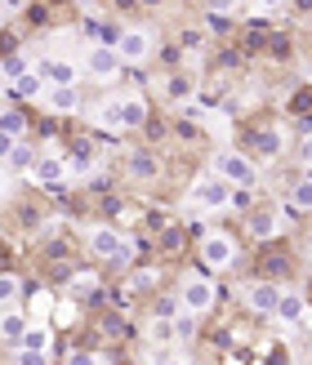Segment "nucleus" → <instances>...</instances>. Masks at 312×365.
<instances>
[{
  "instance_id": "obj_29",
  "label": "nucleus",
  "mask_w": 312,
  "mask_h": 365,
  "mask_svg": "<svg viewBox=\"0 0 312 365\" xmlns=\"http://www.w3.org/2000/svg\"><path fill=\"white\" fill-rule=\"evenodd\" d=\"M0 299H5V307H18V299H23V281H18V272H5V277H0Z\"/></svg>"
},
{
  "instance_id": "obj_31",
  "label": "nucleus",
  "mask_w": 312,
  "mask_h": 365,
  "mask_svg": "<svg viewBox=\"0 0 312 365\" xmlns=\"http://www.w3.org/2000/svg\"><path fill=\"white\" fill-rule=\"evenodd\" d=\"M228 27H232V18H228V14H214V9H206V31H214V36H228Z\"/></svg>"
},
{
  "instance_id": "obj_33",
  "label": "nucleus",
  "mask_w": 312,
  "mask_h": 365,
  "mask_svg": "<svg viewBox=\"0 0 312 365\" xmlns=\"http://www.w3.org/2000/svg\"><path fill=\"white\" fill-rule=\"evenodd\" d=\"M14 356H18V365H49V352H31V348H18Z\"/></svg>"
},
{
  "instance_id": "obj_15",
  "label": "nucleus",
  "mask_w": 312,
  "mask_h": 365,
  "mask_svg": "<svg viewBox=\"0 0 312 365\" xmlns=\"http://www.w3.org/2000/svg\"><path fill=\"white\" fill-rule=\"evenodd\" d=\"M45 107H49L54 116H76L85 103H81V94H76V85H49Z\"/></svg>"
},
{
  "instance_id": "obj_20",
  "label": "nucleus",
  "mask_w": 312,
  "mask_h": 365,
  "mask_svg": "<svg viewBox=\"0 0 312 365\" xmlns=\"http://www.w3.org/2000/svg\"><path fill=\"white\" fill-rule=\"evenodd\" d=\"M0 130H5V143H14V138H23L27 130H31V116L23 112L18 103H5V116H0Z\"/></svg>"
},
{
  "instance_id": "obj_5",
  "label": "nucleus",
  "mask_w": 312,
  "mask_h": 365,
  "mask_svg": "<svg viewBox=\"0 0 312 365\" xmlns=\"http://www.w3.org/2000/svg\"><path fill=\"white\" fill-rule=\"evenodd\" d=\"M281 281H263V277H254L250 285H241V303H246V312L254 317H277V307H281Z\"/></svg>"
},
{
  "instance_id": "obj_39",
  "label": "nucleus",
  "mask_w": 312,
  "mask_h": 365,
  "mask_svg": "<svg viewBox=\"0 0 312 365\" xmlns=\"http://www.w3.org/2000/svg\"><path fill=\"white\" fill-rule=\"evenodd\" d=\"M254 5H259V9H281L286 0H254Z\"/></svg>"
},
{
  "instance_id": "obj_10",
  "label": "nucleus",
  "mask_w": 312,
  "mask_h": 365,
  "mask_svg": "<svg viewBox=\"0 0 312 365\" xmlns=\"http://www.w3.org/2000/svg\"><path fill=\"white\" fill-rule=\"evenodd\" d=\"M246 232L254 236V241L272 245V241L281 236V210H250V214H246Z\"/></svg>"
},
{
  "instance_id": "obj_40",
  "label": "nucleus",
  "mask_w": 312,
  "mask_h": 365,
  "mask_svg": "<svg viewBox=\"0 0 312 365\" xmlns=\"http://www.w3.org/2000/svg\"><path fill=\"white\" fill-rule=\"evenodd\" d=\"M18 5H23V0H5V14H9V23H14V14H18Z\"/></svg>"
},
{
  "instance_id": "obj_6",
  "label": "nucleus",
  "mask_w": 312,
  "mask_h": 365,
  "mask_svg": "<svg viewBox=\"0 0 312 365\" xmlns=\"http://www.w3.org/2000/svg\"><path fill=\"white\" fill-rule=\"evenodd\" d=\"M89 254L94 259H103V263H130V254H134V245H130V236H121L116 227H94L89 232Z\"/></svg>"
},
{
  "instance_id": "obj_41",
  "label": "nucleus",
  "mask_w": 312,
  "mask_h": 365,
  "mask_svg": "<svg viewBox=\"0 0 312 365\" xmlns=\"http://www.w3.org/2000/svg\"><path fill=\"white\" fill-rule=\"evenodd\" d=\"M295 9L299 14H312V0H295Z\"/></svg>"
},
{
  "instance_id": "obj_13",
  "label": "nucleus",
  "mask_w": 312,
  "mask_h": 365,
  "mask_svg": "<svg viewBox=\"0 0 312 365\" xmlns=\"http://www.w3.org/2000/svg\"><path fill=\"white\" fill-rule=\"evenodd\" d=\"M71 174H76V170H71V160H67V156H41V165L31 170V178L41 182V187H63Z\"/></svg>"
},
{
  "instance_id": "obj_25",
  "label": "nucleus",
  "mask_w": 312,
  "mask_h": 365,
  "mask_svg": "<svg viewBox=\"0 0 312 365\" xmlns=\"http://www.w3.org/2000/svg\"><path fill=\"white\" fill-rule=\"evenodd\" d=\"M308 299L303 294H281V307H277V321H286V325H299L303 317H308Z\"/></svg>"
},
{
  "instance_id": "obj_24",
  "label": "nucleus",
  "mask_w": 312,
  "mask_h": 365,
  "mask_svg": "<svg viewBox=\"0 0 312 365\" xmlns=\"http://www.w3.org/2000/svg\"><path fill=\"white\" fill-rule=\"evenodd\" d=\"M161 89H165V98H170V103H188L196 85H192V76H188V71H170Z\"/></svg>"
},
{
  "instance_id": "obj_7",
  "label": "nucleus",
  "mask_w": 312,
  "mask_h": 365,
  "mask_svg": "<svg viewBox=\"0 0 312 365\" xmlns=\"http://www.w3.org/2000/svg\"><path fill=\"white\" fill-rule=\"evenodd\" d=\"M121 67H125V58L116 53V45H89V53H85V76L89 81L107 85V81L121 76Z\"/></svg>"
},
{
  "instance_id": "obj_1",
  "label": "nucleus",
  "mask_w": 312,
  "mask_h": 365,
  "mask_svg": "<svg viewBox=\"0 0 312 365\" xmlns=\"http://www.w3.org/2000/svg\"><path fill=\"white\" fill-rule=\"evenodd\" d=\"M210 170H218L232 187H254V182H259V165H254V156L241 152V148H218L210 156Z\"/></svg>"
},
{
  "instance_id": "obj_23",
  "label": "nucleus",
  "mask_w": 312,
  "mask_h": 365,
  "mask_svg": "<svg viewBox=\"0 0 312 365\" xmlns=\"http://www.w3.org/2000/svg\"><path fill=\"white\" fill-rule=\"evenodd\" d=\"M121 31H125V27L112 23V18H89V23H85V36H89L94 45H116Z\"/></svg>"
},
{
  "instance_id": "obj_34",
  "label": "nucleus",
  "mask_w": 312,
  "mask_h": 365,
  "mask_svg": "<svg viewBox=\"0 0 312 365\" xmlns=\"http://www.w3.org/2000/svg\"><path fill=\"white\" fill-rule=\"evenodd\" d=\"M99 330H103V334H112V339H125V321H121V317H103V321H99Z\"/></svg>"
},
{
  "instance_id": "obj_28",
  "label": "nucleus",
  "mask_w": 312,
  "mask_h": 365,
  "mask_svg": "<svg viewBox=\"0 0 312 365\" xmlns=\"http://www.w3.org/2000/svg\"><path fill=\"white\" fill-rule=\"evenodd\" d=\"M290 205L303 210V214H312V174L299 178V182H290Z\"/></svg>"
},
{
  "instance_id": "obj_4",
  "label": "nucleus",
  "mask_w": 312,
  "mask_h": 365,
  "mask_svg": "<svg viewBox=\"0 0 312 365\" xmlns=\"http://www.w3.org/2000/svg\"><path fill=\"white\" fill-rule=\"evenodd\" d=\"M178 299H183V307H188L192 317H206L214 307V299H218L214 277H206V272H188V277L178 281Z\"/></svg>"
},
{
  "instance_id": "obj_42",
  "label": "nucleus",
  "mask_w": 312,
  "mask_h": 365,
  "mask_svg": "<svg viewBox=\"0 0 312 365\" xmlns=\"http://www.w3.org/2000/svg\"><path fill=\"white\" fill-rule=\"evenodd\" d=\"M303 236H308V250H312V223H308V232H303Z\"/></svg>"
},
{
  "instance_id": "obj_43",
  "label": "nucleus",
  "mask_w": 312,
  "mask_h": 365,
  "mask_svg": "<svg viewBox=\"0 0 312 365\" xmlns=\"http://www.w3.org/2000/svg\"><path fill=\"white\" fill-rule=\"evenodd\" d=\"M308 303H312V285H308Z\"/></svg>"
},
{
  "instance_id": "obj_3",
  "label": "nucleus",
  "mask_w": 312,
  "mask_h": 365,
  "mask_svg": "<svg viewBox=\"0 0 312 365\" xmlns=\"http://www.w3.org/2000/svg\"><path fill=\"white\" fill-rule=\"evenodd\" d=\"M196 254H201V263H206L210 272H228L236 259H241V250H236V241L228 232H201Z\"/></svg>"
},
{
  "instance_id": "obj_27",
  "label": "nucleus",
  "mask_w": 312,
  "mask_h": 365,
  "mask_svg": "<svg viewBox=\"0 0 312 365\" xmlns=\"http://www.w3.org/2000/svg\"><path fill=\"white\" fill-rule=\"evenodd\" d=\"M27 71H31V58H27V53H18V49H9V53H5V85L23 81Z\"/></svg>"
},
{
  "instance_id": "obj_21",
  "label": "nucleus",
  "mask_w": 312,
  "mask_h": 365,
  "mask_svg": "<svg viewBox=\"0 0 312 365\" xmlns=\"http://www.w3.org/2000/svg\"><path fill=\"white\" fill-rule=\"evenodd\" d=\"M121 112H125V130H143L148 125V98L143 94H121Z\"/></svg>"
},
{
  "instance_id": "obj_9",
  "label": "nucleus",
  "mask_w": 312,
  "mask_h": 365,
  "mask_svg": "<svg viewBox=\"0 0 312 365\" xmlns=\"http://www.w3.org/2000/svg\"><path fill=\"white\" fill-rule=\"evenodd\" d=\"M89 120H94L99 134H125V112H121V98H99L89 107Z\"/></svg>"
},
{
  "instance_id": "obj_36",
  "label": "nucleus",
  "mask_w": 312,
  "mask_h": 365,
  "mask_svg": "<svg viewBox=\"0 0 312 365\" xmlns=\"http://www.w3.org/2000/svg\"><path fill=\"white\" fill-rule=\"evenodd\" d=\"M299 165L312 174V134H303V138H299Z\"/></svg>"
},
{
  "instance_id": "obj_2",
  "label": "nucleus",
  "mask_w": 312,
  "mask_h": 365,
  "mask_svg": "<svg viewBox=\"0 0 312 365\" xmlns=\"http://www.w3.org/2000/svg\"><path fill=\"white\" fill-rule=\"evenodd\" d=\"M232 192L236 187L218 170H206L192 182V205H201V210H232Z\"/></svg>"
},
{
  "instance_id": "obj_8",
  "label": "nucleus",
  "mask_w": 312,
  "mask_h": 365,
  "mask_svg": "<svg viewBox=\"0 0 312 365\" xmlns=\"http://www.w3.org/2000/svg\"><path fill=\"white\" fill-rule=\"evenodd\" d=\"M152 49H156V36H152L148 27H125V31H121V41H116V53L125 58V67L148 63V58H152Z\"/></svg>"
},
{
  "instance_id": "obj_26",
  "label": "nucleus",
  "mask_w": 312,
  "mask_h": 365,
  "mask_svg": "<svg viewBox=\"0 0 312 365\" xmlns=\"http://www.w3.org/2000/svg\"><path fill=\"white\" fill-rule=\"evenodd\" d=\"M143 334H148V343H152V348H170V343L178 339V334H174V321H170V317H152V321H148V330H143Z\"/></svg>"
},
{
  "instance_id": "obj_18",
  "label": "nucleus",
  "mask_w": 312,
  "mask_h": 365,
  "mask_svg": "<svg viewBox=\"0 0 312 365\" xmlns=\"http://www.w3.org/2000/svg\"><path fill=\"white\" fill-rule=\"evenodd\" d=\"M41 76L49 85H76V63L59 58V53H49V58H41Z\"/></svg>"
},
{
  "instance_id": "obj_35",
  "label": "nucleus",
  "mask_w": 312,
  "mask_h": 365,
  "mask_svg": "<svg viewBox=\"0 0 312 365\" xmlns=\"http://www.w3.org/2000/svg\"><path fill=\"white\" fill-rule=\"evenodd\" d=\"M174 334H178V339H192V334H196V321H192V312H183V317L174 321Z\"/></svg>"
},
{
  "instance_id": "obj_19",
  "label": "nucleus",
  "mask_w": 312,
  "mask_h": 365,
  "mask_svg": "<svg viewBox=\"0 0 312 365\" xmlns=\"http://www.w3.org/2000/svg\"><path fill=\"white\" fill-rule=\"evenodd\" d=\"M250 148L259 152V156H281V148H286V134L281 130H272V125H263V130H250Z\"/></svg>"
},
{
  "instance_id": "obj_14",
  "label": "nucleus",
  "mask_w": 312,
  "mask_h": 365,
  "mask_svg": "<svg viewBox=\"0 0 312 365\" xmlns=\"http://www.w3.org/2000/svg\"><path fill=\"white\" fill-rule=\"evenodd\" d=\"M254 267H259L263 281H286L290 277V254L277 250V245H263V254L254 259Z\"/></svg>"
},
{
  "instance_id": "obj_17",
  "label": "nucleus",
  "mask_w": 312,
  "mask_h": 365,
  "mask_svg": "<svg viewBox=\"0 0 312 365\" xmlns=\"http://www.w3.org/2000/svg\"><path fill=\"white\" fill-rule=\"evenodd\" d=\"M41 165V156H36V148L31 143H23V138H14V143H5V174H18V170H36Z\"/></svg>"
},
{
  "instance_id": "obj_38",
  "label": "nucleus",
  "mask_w": 312,
  "mask_h": 365,
  "mask_svg": "<svg viewBox=\"0 0 312 365\" xmlns=\"http://www.w3.org/2000/svg\"><path fill=\"white\" fill-rule=\"evenodd\" d=\"M232 5H236V0H210L206 9H214V14H232Z\"/></svg>"
},
{
  "instance_id": "obj_12",
  "label": "nucleus",
  "mask_w": 312,
  "mask_h": 365,
  "mask_svg": "<svg viewBox=\"0 0 312 365\" xmlns=\"http://www.w3.org/2000/svg\"><path fill=\"white\" fill-rule=\"evenodd\" d=\"M125 174H130L134 182H152V178H161V160H156V152H148V148H130V152H125Z\"/></svg>"
},
{
  "instance_id": "obj_32",
  "label": "nucleus",
  "mask_w": 312,
  "mask_h": 365,
  "mask_svg": "<svg viewBox=\"0 0 312 365\" xmlns=\"http://www.w3.org/2000/svg\"><path fill=\"white\" fill-rule=\"evenodd\" d=\"M63 365H103V356H99V352L76 348V352H67V356H63Z\"/></svg>"
},
{
  "instance_id": "obj_22",
  "label": "nucleus",
  "mask_w": 312,
  "mask_h": 365,
  "mask_svg": "<svg viewBox=\"0 0 312 365\" xmlns=\"http://www.w3.org/2000/svg\"><path fill=\"white\" fill-rule=\"evenodd\" d=\"M99 289H103V272H67V294L71 299L99 294Z\"/></svg>"
},
{
  "instance_id": "obj_16",
  "label": "nucleus",
  "mask_w": 312,
  "mask_h": 365,
  "mask_svg": "<svg viewBox=\"0 0 312 365\" xmlns=\"http://www.w3.org/2000/svg\"><path fill=\"white\" fill-rule=\"evenodd\" d=\"M27 330H31V321H27L23 312H18V307H5V317H0V339H5V348H9V352L23 348Z\"/></svg>"
},
{
  "instance_id": "obj_37",
  "label": "nucleus",
  "mask_w": 312,
  "mask_h": 365,
  "mask_svg": "<svg viewBox=\"0 0 312 365\" xmlns=\"http://www.w3.org/2000/svg\"><path fill=\"white\" fill-rule=\"evenodd\" d=\"M178 245H183L178 232H165V236H161V250H178Z\"/></svg>"
},
{
  "instance_id": "obj_30",
  "label": "nucleus",
  "mask_w": 312,
  "mask_h": 365,
  "mask_svg": "<svg viewBox=\"0 0 312 365\" xmlns=\"http://www.w3.org/2000/svg\"><path fill=\"white\" fill-rule=\"evenodd\" d=\"M23 348H31V352H49V325H31L27 339H23Z\"/></svg>"
},
{
  "instance_id": "obj_11",
  "label": "nucleus",
  "mask_w": 312,
  "mask_h": 365,
  "mask_svg": "<svg viewBox=\"0 0 312 365\" xmlns=\"http://www.w3.org/2000/svg\"><path fill=\"white\" fill-rule=\"evenodd\" d=\"M49 94V81L41 76V67H31L23 81L5 85V103H31V98H45Z\"/></svg>"
}]
</instances>
